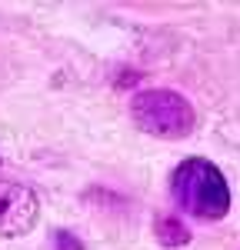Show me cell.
Returning a JSON list of instances; mask_svg holds the SVG:
<instances>
[{
    "label": "cell",
    "mask_w": 240,
    "mask_h": 250,
    "mask_svg": "<svg viewBox=\"0 0 240 250\" xmlns=\"http://www.w3.org/2000/svg\"><path fill=\"white\" fill-rule=\"evenodd\" d=\"M170 193L177 207L197 220H223L230 213V184L214 160L187 157L170 173Z\"/></svg>",
    "instance_id": "6da1fadb"
},
{
    "label": "cell",
    "mask_w": 240,
    "mask_h": 250,
    "mask_svg": "<svg viewBox=\"0 0 240 250\" xmlns=\"http://www.w3.org/2000/svg\"><path fill=\"white\" fill-rule=\"evenodd\" d=\"M130 120L143 134L160 137V140H183L197 127V110L194 104L177 90L154 87V90H137L130 100Z\"/></svg>",
    "instance_id": "7a4b0ae2"
},
{
    "label": "cell",
    "mask_w": 240,
    "mask_h": 250,
    "mask_svg": "<svg viewBox=\"0 0 240 250\" xmlns=\"http://www.w3.org/2000/svg\"><path fill=\"white\" fill-rule=\"evenodd\" d=\"M40 200L27 184L0 180V237H23L37 227Z\"/></svg>",
    "instance_id": "3957f363"
},
{
    "label": "cell",
    "mask_w": 240,
    "mask_h": 250,
    "mask_svg": "<svg viewBox=\"0 0 240 250\" xmlns=\"http://www.w3.org/2000/svg\"><path fill=\"white\" fill-rule=\"evenodd\" d=\"M154 237H157L160 247L177 250V247H187L190 244V227H183V220L170 217V213H160L157 224H154Z\"/></svg>",
    "instance_id": "277c9868"
},
{
    "label": "cell",
    "mask_w": 240,
    "mask_h": 250,
    "mask_svg": "<svg viewBox=\"0 0 240 250\" xmlns=\"http://www.w3.org/2000/svg\"><path fill=\"white\" fill-rule=\"evenodd\" d=\"M54 250H87L83 240L70 230H54Z\"/></svg>",
    "instance_id": "5b68a950"
}]
</instances>
